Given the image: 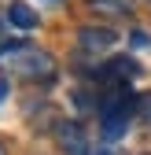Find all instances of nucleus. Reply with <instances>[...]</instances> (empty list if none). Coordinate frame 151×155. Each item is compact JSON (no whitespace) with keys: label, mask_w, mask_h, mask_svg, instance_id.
Returning <instances> with one entry per match:
<instances>
[{"label":"nucleus","mask_w":151,"mask_h":155,"mask_svg":"<svg viewBox=\"0 0 151 155\" xmlns=\"http://www.w3.org/2000/svg\"><path fill=\"white\" fill-rule=\"evenodd\" d=\"M92 4H96L100 11H103V8H107V11H114V15L122 11V0H92Z\"/></svg>","instance_id":"nucleus-8"},{"label":"nucleus","mask_w":151,"mask_h":155,"mask_svg":"<svg viewBox=\"0 0 151 155\" xmlns=\"http://www.w3.org/2000/svg\"><path fill=\"white\" fill-rule=\"evenodd\" d=\"M4 59L11 63V70L18 78H30V81H44V78L55 74V59L41 48H26V45H8Z\"/></svg>","instance_id":"nucleus-1"},{"label":"nucleus","mask_w":151,"mask_h":155,"mask_svg":"<svg viewBox=\"0 0 151 155\" xmlns=\"http://www.w3.org/2000/svg\"><path fill=\"white\" fill-rule=\"evenodd\" d=\"M0 155H4V148H0Z\"/></svg>","instance_id":"nucleus-10"},{"label":"nucleus","mask_w":151,"mask_h":155,"mask_svg":"<svg viewBox=\"0 0 151 155\" xmlns=\"http://www.w3.org/2000/svg\"><path fill=\"white\" fill-rule=\"evenodd\" d=\"M100 155H122V151H118V148H103Z\"/></svg>","instance_id":"nucleus-9"},{"label":"nucleus","mask_w":151,"mask_h":155,"mask_svg":"<svg viewBox=\"0 0 151 155\" xmlns=\"http://www.w3.org/2000/svg\"><path fill=\"white\" fill-rule=\"evenodd\" d=\"M55 144H59L63 155H92L88 137H85V129L78 122H59L55 126Z\"/></svg>","instance_id":"nucleus-2"},{"label":"nucleus","mask_w":151,"mask_h":155,"mask_svg":"<svg viewBox=\"0 0 151 155\" xmlns=\"http://www.w3.org/2000/svg\"><path fill=\"white\" fill-rule=\"evenodd\" d=\"M111 45H114V33H111V30H92V26L81 30V48L100 52V48H111Z\"/></svg>","instance_id":"nucleus-5"},{"label":"nucleus","mask_w":151,"mask_h":155,"mask_svg":"<svg viewBox=\"0 0 151 155\" xmlns=\"http://www.w3.org/2000/svg\"><path fill=\"white\" fill-rule=\"evenodd\" d=\"M8 22L18 26V30H33L37 26V11L30 4H22V0H15V4H8Z\"/></svg>","instance_id":"nucleus-4"},{"label":"nucleus","mask_w":151,"mask_h":155,"mask_svg":"<svg viewBox=\"0 0 151 155\" xmlns=\"http://www.w3.org/2000/svg\"><path fill=\"white\" fill-rule=\"evenodd\" d=\"M107 74H114V78H137L140 74V67H137V59H129V55H118V59H111V67H107Z\"/></svg>","instance_id":"nucleus-6"},{"label":"nucleus","mask_w":151,"mask_h":155,"mask_svg":"<svg viewBox=\"0 0 151 155\" xmlns=\"http://www.w3.org/2000/svg\"><path fill=\"white\" fill-rule=\"evenodd\" d=\"M137 104H140V118H144V122L151 126V92H144V96H140Z\"/></svg>","instance_id":"nucleus-7"},{"label":"nucleus","mask_w":151,"mask_h":155,"mask_svg":"<svg viewBox=\"0 0 151 155\" xmlns=\"http://www.w3.org/2000/svg\"><path fill=\"white\" fill-rule=\"evenodd\" d=\"M129 114H133V107H122V111H107V114H100L103 118V140H118L122 133H125V126H129Z\"/></svg>","instance_id":"nucleus-3"}]
</instances>
